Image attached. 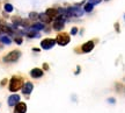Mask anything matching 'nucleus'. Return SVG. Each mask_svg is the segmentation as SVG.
<instances>
[{
	"label": "nucleus",
	"mask_w": 125,
	"mask_h": 113,
	"mask_svg": "<svg viewBox=\"0 0 125 113\" xmlns=\"http://www.w3.org/2000/svg\"><path fill=\"white\" fill-rule=\"evenodd\" d=\"M56 44V40H53V38H45V40H43L41 42V47L42 49H51L53 46Z\"/></svg>",
	"instance_id": "6"
},
{
	"label": "nucleus",
	"mask_w": 125,
	"mask_h": 113,
	"mask_svg": "<svg viewBox=\"0 0 125 113\" xmlns=\"http://www.w3.org/2000/svg\"><path fill=\"white\" fill-rule=\"evenodd\" d=\"M15 42L17 43V44H21V43H22V38H15Z\"/></svg>",
	"instance_id": "22"
},
{
	"label": "nucleus",
	"mask_w": 125,
	"mask_h": 113,
	"mask_svg": "<svg viewBox=\"0 0 125 113\" xmlns=\"http://www.w3.org/2000/svg\"><path fill=\"white\" fill-rule=\"evenodd\" d=\"M38 16H39V19H41L42 21L45 22V23H49V22L51 21V19H50V18H49L45 13H41V14H38Z\"/></svg>",
	"instance_id": "13"
},
{
	"label": "nucleus",
	"mask_w": 125,
	"mask_h": 113,
	"mask_svg": "<svg viewBox=\"0 0 125 113\" xmlns=\"http://www.w3.org/2000/svg\"><path fill=\"white\" fill-rule=\"evenodd\" d=\"M29 18H30L31 20H35V19H37V18H38V14H37V13H35V12H31L30 14H29Z\"/></svg>",
	"instance_id": "19"
},
{
	"label": "nucleus",
	"mask_w": 125,
	"mask_h": 113,
	"mask_svg": "<svg viewBox=\"0 0 125 113\" xmlns=\"http://www.w3.org/2000/svg\"><path fill=\"white\" fill-rule=\"evenodd\" d=\"M28 36L30 38H38L39 36V34L37 32H30V33H28Z\"/></svg>",
	"instance_id": "17"
},
{
	"label": "nucleus",
	"mask_w": 125,
	"mask_h": 113,
	"mask_svg": "<svg viewBox=\"0 0 125 113\" xmlns=\"http://www.w3.org/2000/svg\"><path fill=\"white\" fill-rule=\"evenodd\" d=\"M0 41L2 43H5V44H10V43H12V40H10L8 36H1V38H0Z\"/></svg>",
	"instance_id": "14"
},
{
	"label": "nucleus",
	"mask_w": 125,
	"mask_h": 113,
	"mask_svg": "<svg viewBox=\"0 0 125 113\" xmlns=\"http://www.w3.org/2000/svg\"><path fill=\"white\" fill-rule=\"evenodd\" d=\"M27 112V104L26 103L19 102L15 105V108H14V113H26Z\"/></svg>",
	"instance_id": "9"
},
{
	"label": "nucleus",
	"mask_w": 125,
	"mask_h": 113,
	"mask_svg": "<svg viewBox=\"0 0 125 113\" xmlns=\"http://www.w3.org/2000/svg\"><path fill=\"white\" fill-rule=\"evenodd\" d=\"M13 22H14V23H17V25H19V23H21V19H19V18H17V16H14V19H13Z\"/></svg>",
	"instance_id": "20"
},
{
	"label": "nucleus",
	"mask_w": 125,
	"mask_h": 113,
	"mask_svg": "<svg viewBox=\"0 0 125 113\" xmlns=\"http://www.w3.org/2000/svg\"><path fill=\"white\" fill-rule=\"evenodd\" d=\"M109 102H110V103H112V104H114V103H115V99H114V98H111V99H109Z\"/></svg>",
	"instance_id": "25"
},
{
	"label": "nucleus",
	"mask_w": 125,
	"mask_h": 113,
	"mask_svg": "<svg viewBox=\"0 0 125 113\" xmlns=\"http://www.w3.org/2000/svg\"><path fill=\"white\" fill-rule=\"evenodd\" d=\"M93 7H94V5L92 4V2H89V4H86L83 8H85V11L86 12H92L93 11Z\"/></svg>",
	"instance_id": "16"
},
{
	"label": "nucleus",
	"mask_w": 125,
	"mask_h": 113,
	"mask_svg": "<svg viewBox=\"0 0 125 113\" xmlns=\"http://www.w3.org/2000/svg\"><path fill=\"white\" fill-rule=\"evenodd\" d=\"M6 82H7V79H4V81L1 82V86H5L6 85Z\"/></svg>",
	"instance_id": "23"
},
{
	"label": "nucleus",
	"mask_w": 125,
	"mask_h": 113,
	"mask_svg": "<svg viewBox=\"0 0 125 113\" xmlns=\"http://www.w3.org/2000/svg\"><path fill=\"white\" fill-rule=\"evenodd\" d=\"M66 14L68 16H81L83 14V11L82 9H80L78 7H71V8H68L67 11H66Z\"/></svg>",
	"instance_id": "7"
},
{
	"label": "nucleus",
	"mask_w": 125,
	"mask_h": 113,
	"mask_svg": "<svg viewBox=\"0 0 125 113\" xmlns=\"http://www.w3.org/2000/svg\"><path fill=\"white\" fill-rule=\"evenodd\" d=\"M45 14H47V15L49 16V18H50V19L52 20V19L57 18L59 13H58V11H57V9H55V8H49V9H47Z\"/></svg>",
	"instance_id": "12"
},
{
	"label": "nucleus",
	"mask_w": 125,
	"mask_h": 113,
	"mask_svg": "<svg viewBox=\"0 0 125 113\" xmlns=\"http://www.w3.org/2000/svg\"><path fill=\"white\" fill-rule=\"evenodd\" d=\"M5 11L8 12V13H9V12H12V11H13V6L10 5V4H6V5H5Z\"/></svg>",
	"instance_id": "18"
},
{
	"label": "nucleus",
	"mask_w": 125,
	"mask_h": 113,
	"mask_svg": "<svg viewBox=\"0 0 125 113\" xmlns=\"http://www.w3.org/2000/svg\"><path fill=\"white\" fill-rule=\"evenodd\" d=\"M43 68H44L45 70H47V69H49V66H47V63H44V64H43Z\"/></svg>",
	"instance_id": "24"
},
{
	"label": "nucleus",
	"mask_w": 125,
	"mask_h": 113,
	"mask_svg": "<svg viewBox=\"0 0 125 113\" xmlns=\"http://www.w3.org/2000/svg\"><path fill=\"white\" fill-rule=\"evenodd\" d=\"M20 57H21V51L20 50H12L10 53H8L7 55H5L4 62H6V63H15V62L19 61Z\"/></svg>",
	"instance_id": "2"
},
{
	"label": "nucleus",
	"mask_w": 125,
	"mask_h": 113,
	"mask_svg": "<svg viewBox=\"0 0 125 113\" xmlns=\"http://www.w3.org/2000/svg\"><path fill=\"white\" fill-rule=\"evenodd\" d=\"M94 46H95L94 41H88V42H86L85 44H82L81 50H82L83 53H90V51L94 49Z\"/></svg>",
	"instance_id": "10"
},
{
	"label": "nucleus",
	"mask_w": 125,
	"mask_h": 113,
	"mask_svg": "<svg viewBox=\"0 0 125 113\" xmlns=\"http://www.w3.org/2000/svg\"><path fill=\"white\" fill-rule=\"evenodd\" d=\"M20 99H21V97L19 94H12V96H9V97H8V100H7L8 106H10V107L15 106L16 104L20 102Z\"/></svg>",
	"instance_id": "8"
},
{
	"label": "nucleus",
	"mask_w": 125,
	"mask_h": 113,
	"mask_svg": "<svg viewBox=\"0 0 125 113\" xmlns=\"http://www.w3.org/2000/svg\"><path fill=\"white\" fill-rule=\"evenodd\" d=\"M43 27H44V26H43L42 23H34V25H32V29H34V30H42Z\"/></svg>",
	"instance_id": "15"
},
{
	"label": "nucleus",
	"mask_w": 125,
	"mask_h": 113,
	"mask_svg": "<svg viewBox=\"0 0 125 113\" xmlns=\"http://www.w3.org/2000/svg\"><path fill=\"white\" fill-rule=\"evenodd\" d=\"M22 93L24 94V96H29L31 92H32V89H34V84L31 83V82H23V84H22Z\"/></svg>",
	"instance_id": "5"
},
{
	"label": "nucleus",
	"mask_w": 125,
	"mask_h": 113,
	"mask_svg": "<svg viewBox=\"0 0 125 113\" xmlns=\"http://www.w3.org/2000/svg\"><path fill=\"white\" fill-rule=\"evenodd\" d=\"M70 41H71V38H70V35H68L67 33H60V34L57 35V38H56V43H58L62 47L68 44Z\"/></svg>",
	"instance_id": "3"
},
{
	"label": "nucleus",
	"mask_w": 125,
	"mask_h": 113,
	"mask_svg": "<svg viewBox=\"0 0 125 113\" xmlns=\"http://www.w3.org/2000/svg\"><path fill=\"white\" fill-rule=\"evenodd\" d=\"M77 33H78V28H77V27H73L72 30H71V34H72V35H75Z\"/></svg>",
	"instance_id": "21"
},
{
	"label": "nucleus",
	"mask_w": 125,
	"mask_h": 113,
	"mask_svg": "<svg viewBox=\"0 0 125 113\" xmlns=\"http://www.w3.org/2000/svg\"><path fill=\"white\" fill-rule=\"evenodd\" d=\"M43 75H44V71L39 69V68H35V69H32L30 71V76L32 78H41Z\"/></svg>",
	"instance_id": "11"
},
{
	"label": "nucleus",
	"mask_w": 125,
	"mask_h": 113,
	"mask_svg": "<svg viewBox=\"0 0 125 113\" xmlns=\"http://www.w3.org/2000/svg\"><path fill=\"white\" fill-rule=\"evenodd\" d=\"M64 25H65L64 16L58 15L57 18L55 19V22H53V29H55V30H62V28H64Z\"/></svg>",
	"instance_id": "4"
},
{
	"label": "nucleus",
	"mask_w": 125,
	"mask_h": 113,
	"mask_svg": "<svg viewBox=\"0 0 125 113\" xmlns=\"http://www.w3.org/2000/svg\"><path fill=\"white\" fill-rule=\"evenodd\" d=\"M23 84V79L20 76H13L9 81V91L10 92H16L19 91Z\"/></svg>",
	"instance_id": "1"
}]
</instances>
